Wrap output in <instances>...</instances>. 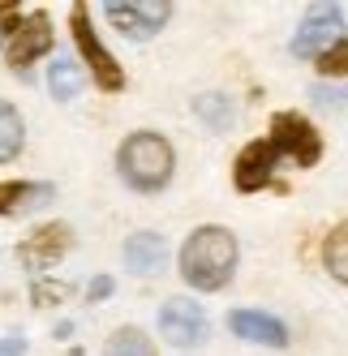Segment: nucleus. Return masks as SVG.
Here are the masks:
<instances>
[{
	"instance_id": "obj_13",
	"label": "nucleus",
	"mask_w": 348,
	"mask_h": 356,
	"mask_svg": "<svg viewBox=\"0 0 348 356\" xmlns=\"http://www.w3.org/2000/svg\"><path fill=\"white\" fill-rule=\"evenodd\" d=\"M43 202H52V185H35V181H5L0 185V215H26Z\"/></svg>"
},
{
	"instance_id": "obj_14",
	"label": "nucleus",
	"mask_w": 348,
	"mask_h": 356,
	"mask_svg": "<svg viewBox=\"0 0 348 356\" xmlns=\"http://www.w3.org/2000/svg\"><path fill=\"white\" fill-rule=\"evenodd\" d=\"M193 112H198V120H203L207 129H215V134L232 129V104H228V95H215V90L198 95V99H193Z\"/></svg>"
},
{
	"instance_id": "obj_22",
	"label": "nucleus",
	"mask_w": 348,
	"mask_h": 356,
	"mask_svg": "<svg viewBox=\"0 0 348 356\" xmlns=\"http://www.w3.org/2000/svg\"><path fill=\"white\" fill-rule=\"evenodd\" d=\"M22 352H26V339H22V335L0 339V356H22Z\"/></svg>"
},
{
	"instance_id": "obj_7",
	"label": "nucleus",
	"mask_w": 348,
	"mask_h": 356,
	"mask_svg": "<svg viewBox=\"0 0 348 356\" xmlns=\"http://www.w3.org/2000/svg\"><path fill=\"white\" fill-rule=\"evenodd\" d=\"M159 330H164V339L172 348H198V343H207V335H211L207 314L198 309L193 300H185V296H172L159 309Z\"/></svg>"
},
{
	"instance_id": "obj_12",
	"label": "nucleus",
	"mask_w": 348,
	"mask_h": 356,
	"mask_svg": "<svg viewBox=\"0 0 348 356\" xmlns=\"http://www.w3.org/2000/svg\"><path fill=\"white\" fill-rule=\"evenodd\" d=\"M164 262H168V249H164V241L155 232H134L125 241V270H134V275H159Z\"/></svg>"
},
{
	"instance_id": "obj_24",
	"label": "nucleus",
	"mask_w": 348,
	"mask_h": 356,
	"mask_svg": "<svg viewBox=\"0 0 348 356\" xmlns=\"http://www.w3.org/2000/svg\"><path fill=\"white\" fill-rule=\"evenodd\" d=\"M314 99H318V104H344V90H327V86H318V90H314Z\"/></svg>"
},
{
	"instance_id": "obj_1",
	"label": "nucleus",
	"mask_w": 348,
	"mask_h": 356,
	"mask_svg": "<svg viewBox=\"0 0 348 356\" xmlns=\"http://www.w3.org/2000/svg\"><path fill=\"white\" fill-rule=\"evenodd\" d=\"M237 270V241L223 227H198L181 249V275L203 292H219Z\"/></svg>"
},
{
	"instance_id": "obj_2",
	"label": "nucleus",
	"mask_w": 348,
	"mask_h": 356,
	"mask_svg": "<svg viewBox=\"0 0 348 356\" xmlns=\"http://www.w3.org/2000/svg\"><path fill=\"white\" fill-rule=\"evenodd\" d=\"M172 146L168 138L159 134H129L125 146H120V155H116V168L120 176H125V185L138 189V193H155L168 185V176H172Z\"/></svg>"
},
{
	"instance_id": "obj_17",
	"label": "nucleus",
	"mask_w": 348,
	"mask_h": 356,
	"mask_svg": "<svg viewBox=\"0 0 348 356\" xmlns=\"http://www.w3.org/2000/svg\"><path fill=\"white\" fill-rule=\"evenodd\" d=\"M108 356H155V348H151V339H146L138 326H120L108 339Z\"/></svg>"
},
{
	"instance_id": "obj_5",
	"label": "nucleus",
	"mask_w": 348,
	"mask_h": 356,
	"mask_svg": "<svg viewBox=\"0 0 348 356\" xmlns=\"http://www.w3.org/2000/svg\"><path fill=\"white\" fill-rule=\"evenodd\" d=\"M108 22L125 35V39H151L164 31V22L172 17L168 0H108L104 5Z\"/></svg>"
},
{
	"instance_id": "obj_20",
	"label": "nucleus",
	"mask_w": 348,
	"mask_h": 356,
	"mask_svg": "<svg viewBox=\"0 0 348 356\" xmlns=\"http://www.w3.org/2000/svg\"><path fill=\"white\" fill-rule=\"evenodd\" d=\"M65 296H69V288H61V284H47V279L35 284V305H52V300H65Z\"/></svg>"
},
{
	"instance_id": "obj_6",
	"label": "nucleus",
	"mask_w": 348,
	"mask_h": 356,
	"mask_svg": "<svg viewBox=\"0 0 348 356\" xmlns=\"http://www.w3.org/2000/svg\"><path fill=\"white\" fill-rule=\"evenodd\" d=\"M340 31H344V13L335 5H310L306 22L296 26V39H292V56H306V60H318L331 43H340Z\"/></svg>"
},
{
	"instance_id": "obj_4",
	"label": "nucleus",
	"mask_w": 348,
	"mask_h": 356,
	"mask_svg": "<svg viewBox=\"0 0 348 356\" xmlns=\"http://www.w3.org/2000/svg\"><path fill=\"white\" fill-rule=\"evenodd\" d=\"M69 31H73V43H78V52H82V60L90 65V78H95L99 86H104V90H120V86H125V73H120V65L108 56V47L99 43V35H95V26H90L86 5H73Z\"/></svg>"
},
{
	"instance_id": "obj_23",
	"label": "nucleus",
	"mask_w": 348,
	"mask_h": 356,
	"mask_svg": "<svg viewBox=\"0 0 348 356\" xmlns=\"http://www.w3.org/2000/svg\"><path fill=\"white\" fill-rule=\"evenodd\" d=\"M108 292H112V279H108V275H99L95 284H90V292H86V296H90V300H104Z\"/></svg>"
},
{
	"instance_id": "obj_19",
	"label": "nucleus",
	"mask_w": 348,
	"mask_h": 356,
	"mask_svg": "<svg viewBox=\"0 0 348 356\" xmlns=\"http://www.w3.org/2000/svg\"><path fill=\"white\" fill-rule=\"evenodd\" d=\"M314 65H318L322 78H348V39L331 43V47H327V52H322Z\"/></svg>"
},
{
	"instance_id": "obj_16",
	"label": "nucleus",
	"mask_w": 348,
	"mask_h": 356,
	"mask_svg": "<svg viewBox=\"0 0 348 356\" xmlns=\"http://www.w3.org/2000/svg\"><path fill=\"white\" fill-rule=\"evenodd\" d=\"M22 138H26V129H22V116H17V108L0 99V163L17 159Z\"/></svg>"
},
{
	"instance_id": "obj_8",
	"label": "nucleus",
	"mask_w": 348,
	"mask_h": 356,
	"mask_svg": "<svg viewBox=\"0 0 348 356\" xmlns=\"http://www.w3.org/2000/svg\"><path fill=\"white\" fill-rule=\"evenodd\" d=\"M47 47H52V22H47V13H31V17H22V26L9 35L5 60H9V69L26 73Z\"/></svg>"
},
{
	"instance_id": "obj_15",
	"label": "nucleus",
	"mask_w": 348,
	"mask_h": 356,
	"mask_svg": "<svg viewBox=\"0 0 348 356\" xmlns=\"http://www.w3.org/2000/svg\"><path fill=\"white\" fill-rule=\"evenodd\" d=\"M47 90H52V99L69 104V99L82 90V73H78V65L65 60V56H56V60H52V69H47Z\"/></svg>"
},
{
	"instance_id": "obj_10",
	"label": "nucleus",
	"mask_w": 348,
	"mask_h": 356,
	"mask_svg": "<svg viewBox=\"0 0 348 356\" xmlns=\"http://www.w3.org/2000/svg\"><path fill=\"white\" fill-rule=\"evenodd\" d=\"M276 150H271V142L267 138H258V142H250L237 155V168H232V181H237V189L241 193H258V189H267L271 185V172H276Z\"/></svg>"
},
{
	"instance_id": "obj_11",
	"label": "nucleus",
	"mask_w": 348,
	"mask_h": 356,
	"mask_svg": "<svg viewBox=\"0 0 348 356\" xmlns=\"http://www.w3.org/2000/svg\"><path fill=\"white\" fill-rule=\"evenodd\" d=\"M228 326H232V335L245 339V343H262V348H284L288 343L284 322L271 318V314H258V309H232Z\"/></svg>"
},
{
	"instance_id": "obj_21",
	"label": "nucleus",
	"mask_w": 348,
	"mask_h": 356,
	"mask_svg": "<svg viewBox=\"0 0 348 356\" xmlns=\"http://www.w3.org/2000/svg\"><path fill=\"white\" fill-rule=\"evenodd\" d=\"M17 26H22V13H17V5H0V39H9Z\"/></svg>"
},
{
	"instance_id": "obj_9",
	"label": "nucleus",
	"mask_w": 348,
	"mask_h": 356,
	"mask_svg": "<svg viewBox=\"0 0 348 356\" xmlns=\"http://www.w3.org/2000/svg\"><path fill=\"white\" fill-rule=\"evenodd\" d=\"M69 245H73V232H69L65 223H43L39 232H31L26 241H22L17 258H22V266H26V270H43V266L61 262L65 253H69Z\"/></svg>"
},
{
	"instance_id": "obj_18",
	"label": "nucleus",
	"mask_w": 348,
	"mask_h": 356,
	"mask_svg": "<svg viewBox=\"0 0 348 356\" xmlns=\"http://www.w3.org/2000/svg\"><path fill=\"white\" fill-rule=\"evenodd\" d=\"M322 258H327V270L340 279V284H348V223H340L327 236V253H322Z\"/></svg>"
},
{
	"instance_id": "obj_3",
	"label": "nucleus",
	"mask_w": 348,
	"mask_h": 356,
	"mask_svg": "<svg viewBox=\"0 0 348 356\" xmlns=\"http://www.w3.org/2000/svg\"><path fill=\"white\" fill-rule=\"evenodd\" d=\"M271 150L276 155H288V159H296L301 168H314L318 159H322V138H318V129L306 120V116H296V112H280L276 120H271Z\"/></svg>"
}]
</instances>
